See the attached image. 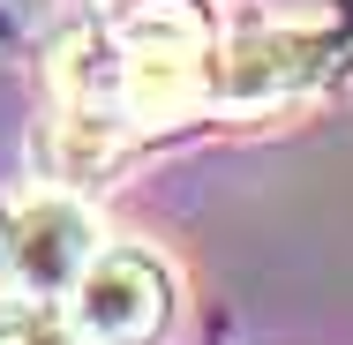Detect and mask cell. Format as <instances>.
Returning <instances> with one entry per match:
<instances>
[{"mask_svg":"<svg viewBox=\"0 0 353 345\" xmlns=\"http://www.w3.org/2000/svg\"><path fill=\"white\" fill-rule=\"evenodd\" d=\"M218 23L203 0H113L53 53L61 90V165L98 173L150 128L211 105Z\"/></svg>","mask_w":353,"mask_h":345,"instance_id":"6da1fadb","label":"cell"},{"mask_svg":"<svg viewBox=\"0 0 353 345\" xmlns=\"http://www.w3.org/2000/svg\"><path fill=\"white\" fill-rule=\"evenodd\" d=\"M68 331L83 345H158L173 331V271L150 248H98L68 285Z\"/></svg>","mask_w":353,"mask_h":345,"instance_id":"7a4b0ae2","label":"cell"},{"mask_svg":"<svg viewBox=\"0 0 353 345\" xmlns=\"http://www.w3.org/2000/svg\"><path fill=\"white\" fill-rule=\"evenodd\" d=\"M90 255H98V225L68 196L0 210V293L15 308H61Z\"/></svg>","mask_w":353,"mask_h":345,"instance_id":"3957f363","label":"cell"},{"mask_svg":"<svg viewBox=\"0 0 353 345\" xmlns=\"http://www.w3.org/2000/svg\"><path fill=\"white\" fill-rule=\"evenodd\" d=\"M323 75V38L316 30H241L211 53V105L218 113H271L285 98H301Z\"/></svg>","mask_w":353,"mask_h":345,"instance_id":"277c9868","label":"cell"},{"mask_svg":"<svg viewBox=\"0 0 353 345\" xmlns=\"http://www.w3.org/2000/svg\"><path fill=\"white\" fill-rule=\"evenodd\" d=\"M0 345H83L68 331V315H53V308H23L8 331H0Z\"/></svg>","mask_w":353,"mask_h":345,"instance_id":"5b68a950","label":"cell"}]
</instances>
